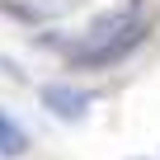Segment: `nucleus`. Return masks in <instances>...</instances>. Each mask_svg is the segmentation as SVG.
<instances>
[{"mask_svg": "<svg viewBox=\"0 0 160 160\" xmlns=\"http://www.w3.org/2000/svg\"><path fill=\"white\" fill-rule=\"evenodd\" d=\"M141 38H146V19L137 14V5L108 10V14H99L85 33L66 47V61L71 66H113L132 47H141Z\"/></svg>", "mask_w": 160, "mask_h": 160, "instance_id": "f257e3e1", "label": "nucleus"}, {"mask_svg": "<svg viewBox=\"0 0 160 160\" xmlns=\"http://www.w3.org/2000/svg\"><path fill=\"white\" fill-rule=\"evenodd\" d=\"M38 99H42V108H47V113H57L61 122H80V118L90 113V104H94V94H90V90H80V85H61V80L42 85V90H38Z\"/></svg>", "mask_w": 160, "mask_h": 160, "instance_id": "f03ea898", "label": "nucleus"}, {"mask_svg": "<svg viewBox=\"0 0 160 160\" xmlns=\"http://www.w3.org/2000/svg\"><path fill=\"white\" fill-rule=\"evenodd\" d=\"M24 151H28V132L0 108V155H5V160H19Z\"/></svg>", "mask_w": 160, "mask_h": 160, "instance_id": "7ed1b4c3", "label": "nucleus"}]
</instances>
